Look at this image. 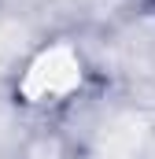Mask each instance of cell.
<instances>
[{"instance_id":"cell-1","label":"cell","mask_w":155,"mask_h":159,"mask_svg":"<svg viewBox=\"0 0 155 159\" xmlns=\"http://www.w3.org/2000/svg\"><path fill=\"white\" fill-rule=\"evenodd\" d=\"M81 70H78V59L70 48H48L44 56H37V63L26 70L22 78V93L26 100L33 104H48V100H63L70 89L78 85Z\"/></svg>"}]
</instances>
